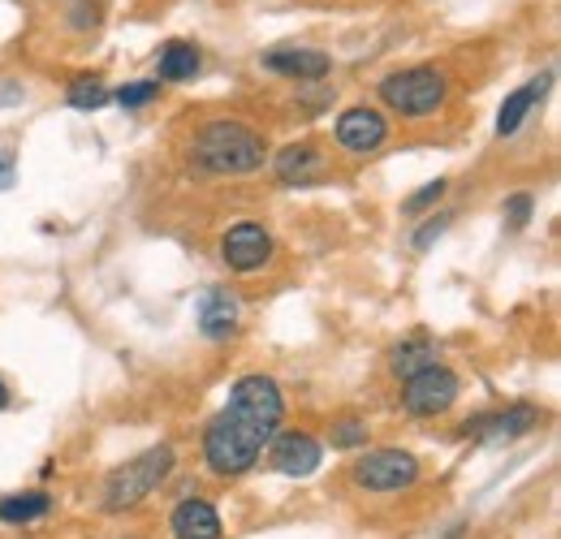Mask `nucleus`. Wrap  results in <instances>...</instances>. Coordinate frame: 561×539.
<instances>
[{
	"label": "nucleus",
	"mask_w": 561,
	"mask_h": 539,
	"mask_svg": "<svg viewBox=\"0 0 561 539\" xmlns=\"http://www.w3.org/2000/svg\"><path fill=\"white\" fill-rule=\"evenodd\" d=\"M285 418V393L273 376H242L229 389V402L220 405V414L208 423L204 432V458L208 471L220 479H238L247 474L264 445L280 432Z\"/></svg>",
	"instance_id": "obj_1"
},
{
	"label": "nucleus",
	"mask_w": 561,
	"mask_h": 539,
	"mask_svg": "<svg viewBox=\"0 0 561 539\" xmlns=\"http://www.w3.org/2000/svg\"><path fill=\"white\" fill-rule=\"evenodd\" d=\"M191 160L216 177H247L268 160V142L247 122H208L191 142Z\"/></svg>",
	"instance_id": "obj_2"
},
{
	"label": "nucleus",
	"mask_w": 561,
	"mask_h": 539,
	"mask_svg": "<svg viewBox=\"0 0 561 539\" xmlns=\"http://www.w3.org/2000/svg\"><path fill=\"white\" fill-rule=\"evenodd\" d=\"M173 445H151L147 454L139 458H130L126 467H117V471L104 479V492H100V509L104 514H126V509H135L139 501H147L164 479L173 471Z\"/></svg>",
	"instance_id": "obj_3"
},
{
	"label": "nucleus",
	"mask_w": 561,
	"mask_h": 539,
	"mask_svg": "<svg viewBox=\"0 0 561 539\" xmlns=\"http://www.w3.org/2000/svg\"><path fill=\"white\" fill-rule=\"evenodd\" d=\"M380 104L393 108L398 117H432L445 95H449V82L436 66H411V69H393L389 78H380Z\"/></svg>",
	"instance_id": "obj_4"
},
{
	"label": "nucleus",
	"mask_w": 561,
	"mask_h": 539,
	"mask_svg": "<svg viewBox=\"0 0 561 539\" xmlns=\"http://www.w3.org/2000/svg\"><path fill=\"white\" fill-rule=\"evenodd\" d=\"M351 479L363 492H402L420 479V462L407 449H367L351 467Z\"/></svg>",
	"instance_id": "obj_5"
},
{
	"label": "nucleus",
	"mask_w": 561,
	"mask_h": 539,
	"mask_svg": "<svg viewBox=\"0 0 561 539\" xmlns=\"http://www.w3.org/2000/svg\"><path fill=\"white\" fill-rule=\"evenodd\" d=\"M220 260H225V268L238 272V276L264 272L268 260H273V233L260 220H238L220 238Z\"/></svg>",
	"instance_id": "obj_6"
},
{
	"label": "nucleus",
	"mask_w": 561,
	"mask_h": 539,
	"mask_svg": "<svg viewBox=\"0 0 561 539\" xmlns=\"http://www.w3.org/2000/svg\"><path fill=\"white\" fill-rule=\"evenodd\" d=\"M454 402H458V376L449 367H440V363H432V367H423L420 376L402 380V405L415 418H436Z\"/></svg>",
	"instance_id": "obj_7"
},
{
	"label": "nucleus",
	"mask_w": 561,
	"mask_h": 539,
	"mask_svg": "<svg viewBox=\"0 0 561 539\" xmlns=\"http://www.w3.org/2000/svg\"><path fill=\"white\" fill-rule=\"evenodd\" d=\"M268 445H273V449H268V462H273V471L277 474L307 479V474L320 471L324 449H320V440H316L311 432H302V427H294V432H277Z\"/></svg>",
	"instance_id": "obj_8"
},
{
	"label": "nucleus",
	"mask_w": 561,
	"mask_h": 539,
	"mask_svg": "<svg viewBox=\"0 0 561 539\" xmlns=\"http://www.w3.org/2000/svg\"><path fill=\"white\" fill-rule=\"evenodd\" d=\"M540 423V410L531 402H514L496 414H480L462 423V436H480V440H518Z\"/></svg>",
	"instance_id": "obj_9"
},
{
	"label": "nucleus",
	"mask_w": 561,
	"mask_h": 539,
	"mask_svg": "<svg viewBox=\"0 0 561 539\" xmlns=\"http://www.w3.org/2000/svg\"><path fill=\"white\" fill-rule=\"evenodd\" d=\"M333 135H337V142H342L346 151L367 156V151H376V147L389 138V122H385V113H376V108L358 104V108H346V113L337 117Z\"/></svg>",
	"instance_id": "obj_10"
},
{
	"label": "nucleus",
	"mask_w": 561,
	"mask_h": 539,
	"mask_svg": "<svg viewBox=\"0 0 561 539\" xmlns=\"http://www.w3.org/2000/svg\"><path fill=\"white\" fill-rule=\"evenodd\" d=\"M273 173L285 186H316V182L329 177V160H324V151L316 142H289V147L277 151Z\"/></svg>",
	"instance_id": "obj_11"
},
{
	"label": "nucleus",
	"mask_w": 561,
	"mask_h": 539,
	"mask_svg": "<svg viewBox=\"0 0 561 539\" xmlns=\"http://www.w3.org/2000/svg\"><path fill=\"white\" fill-rule=\"evenodd\" d=\"M195 320H199V333L208 341H229L238 333L242 302H238V294H229V289H208V294L195 302Z\"/></svg>",
	"instance_id": "obj_12"
},
{
	"label": "nucleus",
	"mask_w": 561,
	"mask_h": 539,
	"mask_svg": "<svg viewBox=\"0 0 561 539\" xmlns=\"http://www.w3.org/2000/svg\"><path fill=\"white\" fill-rule=\"evenodd\" d=\"M264 66L285 78H298V82H320L333 73V57L320 48H273L264 57Z\"/></svg>",
	"instance_id": "obj_13"
},
{
	"label": "nucleus",
	"mask_w": 561,
	"mask_h": 539,
	"mask_svg": "<svg viewBox=\"0 0 561 539\" xmlns=\"http://www.w3.org/2000/svg\"><path fill=\"white\" fill-rule=\"evenodd\" d=\"M549 82H553V73L545 69L540 78H531V82H523L518 91H510V95H505V104H501V113H496V135L501 138L518 135V130H523V122L531 117V108L545 100Z\"/></svg>",
	"instance_id": "obj_14"
},
{
	"label": "nucleus",
	"mask_w": 561,
	"mask_h": 539,
	"mask_svg": "<svg viewBox=\"0 0 561 539\" xmlns=\"http://www.w3.org/2000/svg\"><path fill=\"white\" fill-rule=\"evenodd\" d=\"M173 539H220V518L211 509V501L204 496H186L178 509H173Z\"/></svg>",
	"instance_id": "obj_15"
},
{
	"label": "nucleus",
	"mask_w": 561,
	"mask_h": 539,
	"mask_svg": "<svg viewBox=\"0 0 561 539\" xmlns=\"http://www.w3.org/2000/svg\"><path fill=\"white\" fill-rule=\"evenodd\" d=\"M199 73V48L186 39H169L156 57V82H191Z\"/></svg>",
	"instance_id": "obj_16"
},
{
	"label": "nucleus",
	"mask_w": 561,
	"mask_h": 539,
	"mask_svg": "<svg viewBox=\"0 0 561 539\" xmlns=\"http://www.w3.org/2000/svg\"><path fill=\"white\" fill-rule=\"evenodd\" d=\"M436 363V345L415 333V337L398 341L393 349H389V371L398 376V380H411V376H420L423 367H432Z\"/></svg>",
	"instance_id": "obj_17"
},
{
	"label": "nucleus",
	"mask_w": 561,
	"mask_h": 539,
	"mask_svg": "<svg viewBox=\"0 0 561 539\" xmlns=\"http://www.w3.org/2000/svg\"><path fill=\"white\" fill-rule=\"evenodd\" d=\"M113 100V87L100 78V73H78L70 78V87H66V104L70 108H82V113H95V108H104Z\"/></svg>",
	"instance_id": "obj_18"
},
{
	"label": "nucleus",
	"mask_w": 561,
	"mask_h": 539,
	"mask_svg": "<svg viewBox=\"0 0 561 539\" xmlns=\"http://www.w3.org/2000/svg\"><path fill=\"white\" fill-rule=\"evenodd\" d=\"M53 514V496L48 492H18V496H0V523H35Z\"/></svg>",
	"instance_id": "obj_19"
},
{
	"label": "nucleus",
	"mask_w": 561,
	"mask_h": 539,
	"mask_svg": "<svg viewBox=\"0 0 561 539\" xmlns=\"http://www.w3.org/2000/svg\"><path fill=\"white\" fill-rule=\"evenodd\" d=\"M329 440H333V449H363L367 445V423L358 414H346L329 427Z\"/></svg>",
	"instance_id": "obj_20"
},
{
	"label": "nucleus",
	"mask_w": 561,
	"mask_h": 539,
	"mask_svg": "<svg viewBox=\"0 0 561 539\" xmlns=\"http://www.w3.org/2000/svg\"><path fill=\"white\" fill-rule=\"evenodd\" d=\"M113 100H117L122 108H142V104L160 100V82H156V78H151V82H126V87L113 91Z\"/></svg>",
	"instance_id": "obj_21"
},
{
	"label": "nucleus",
	"mask_w": 561,
	"mask_h": 539,
	"mask_svg": "<svg viewBox=\"0 0 561 539\" xmlns=\"http://www.w3.org/2000/svg\"><path fill=\"white\" fill-rule=\"evenodd\" d=\"M440 195H445V177H436V182H427V186H420L411 199L402 203V211L407 216H420L423 207H432V203H440Z\"/></svg>",
	"instance_id": "obj_22"
},
{
	"label": "nucleus",
	"mask_w": 561,
	"mask_h": 539,
	"mask_svg": "<svg viewBox=\"0 0 561 539\" xmlns=\"http://www.w3.org/2000/svg\"><path fill=\"white\" fill-rule=\"evenodd\" d=\"M531 207H536V199H531L527 191L510 195V203H505V225H510V229H527V220H531Z\"/></svg>",
	"instance_id": "obj_23"
},
{
	"label": "nucleus",
	"mask_w": 561,
	"mask_h": 539,
	"mask_svg": "<svg viewBox=\"0 0 561 539\" xmlns=\"http://www.w3.org/2000/svg\"><path fill=\"white\" fill-rule=\"evenodd\" d=\"M445 225H449V216H432L420 233H415V251H427V246L440 238V229H445Z\"/></svg>",
	"instance_id": "obj_24"
},
{
	"label": "nucleus",
	"mask_w": 561,
	"mask_h": 539,
	"mask_svg": "<svg viewBox=\"0 0 561 539\" xmlns=\"http://www.w3.org/2000/svg\"><path fill=\"white\" fill-rule=\"evenodd\" d=\"M9 186H13V156L0 151V191H9Z\"/></svg>",
	"instance_id": "obj_25"
},
{
	"label": "nucleus",
	"mask_w": 561,
	"mask_h": 539,
	"mask_svg": "<svg viewBox=\"0 0 561 539\" xmlns=\"http://www.w3.org/2000/svg\"><path fill=\"white\" fill-rule=\"evenodd\" d=\"M4 405H9V385L0 380V410H4Z\"/></svg>",
	"instance_id": "obj_26"
},
{
	"label": "nucleus",
	"mask_w": 561,
	"mask_h": 539,
	"mask_svg": "<svg viewBox=\"0 0 561 539\" xmlns=\"http://www.w3.org/2000/svg\"><path fill=\"white\" fill-rule=\"evenodd\" d=\"M130 539H139V536H130Z\"/></svg>",
	"instance_id": "obj_27"
}]
</instances>
